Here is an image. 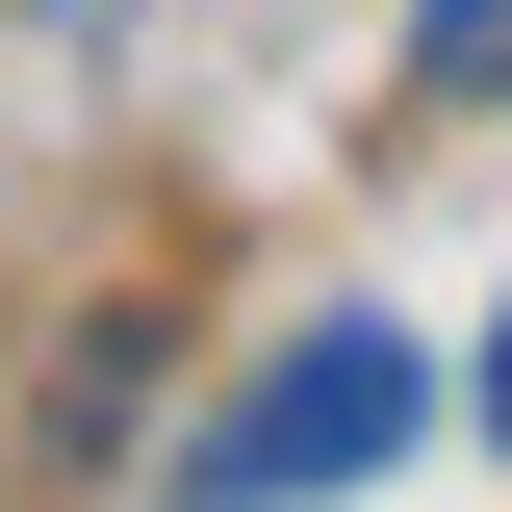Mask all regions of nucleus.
Listing matches in <instances>:
<instances>
[{"label": "nucleus", "instance_id": "1", "mask_svg": "<svg viewBox=\"0 0 512 512\" xmlns=\"http://www.w3.org/2000/svg\"><path fill=\"white\" fill-rule=\"evenodd\" d=\"M410 436H436V359H410L384 308H308V333H282V359H256L231 410L180 436V512H308V487H384Z\"/></svg>", "mask_w": 512, "mask_h": 512}, {"label": "nucleus", "instance_id": "4", "mask_svg": "<svg viewBox=\"0 0 512 512\" xmlns=\"http://www.w3.org/2000/svg\"><path fill=\"white\" fill-rule=\"evenodd\" d=\"M52 26H103V0H52Z\"/></svg>", "mask_w": 512, "mask_h": 512}, {"label": "nucleus", "instance_id": "3", "mask_svg": "<svg viewBox=\"0 0 512 512\" xmlns=\"http://www.w3.org/2000/svg\"><path fill=\"white\" fill-rule=\"evenodd\" d=\"M487 436H512V333H487Z\"/></svg>", "mask_w": 512, "mask_h": 512}, {"label": "nucleus", "instance_id": "2", "mask_svg": "<svg viewBox=\"0 0 512 512\" xmlns=\"http://www.w3.org/2000/svg\"><path fill=\"white\" fill-rule=\"evenodd\" d=\"M410 77L436 103H512V0H410Z\"/></svg>", "mask_w": 512, "mask_h": 512}]
</instances>
